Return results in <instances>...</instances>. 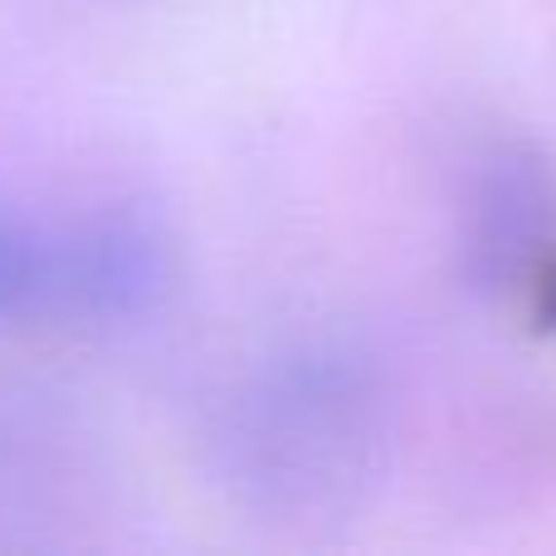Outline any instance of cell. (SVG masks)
<instances>
[{"label":"cell","mask_w":556,"mask_h":556,"mask_svg":"<svg viewBox=\"0 0 556 556\" xmlns=\"http://www.w3.org/2000/svg\"><path fill=\"white\" fill-rule=\"evenodd\" d=\"M395 410L381 371L346 346L264 356L215 401L205 473L240 513L283 528L356 518L391 469Z\"/></svg>","instance_id":"cell-1"},{"label":"cell","mask_w":556,"mask_h":556,"mask_svg":"<svg viewBox=\"0 0 556 556\" xmlns=\"http://www.w3.org/2000/svg\"><path fill=\"white\" fill-rule=\"evenodd\" d=\"M176 283L172 235L137 211L74 225L0 215V323H132Z\"/></svg>","instance_id":"cell-2"},{"label":"cell","mask_w":556,"mask_h":556,"mask_svg":"<svg viewBox=\"0 0 556 556\" xmlns=\"http://www.w3.org/2000/svg\"><path fill=\"white\" fill-rule=\"evenodd\" d=\"M556 254V166L532 142L493 147L459 220V278L483 303H522Z\"/></svg>","instance_id":"cell-3"}]
</instances>
